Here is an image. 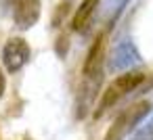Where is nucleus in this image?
<instances>
[{
	"label": "nucleus",
	"instance_id": "0eeeda50",
	"mask_svg": "<svg viewBox=\"0 0 153 140\" xmlns=\"http://www.w3.org/2000/svg\"><path fill=\"white\" fill-rule=\"evenodd\" d=\"M97 7H99V0H82L80 7L76 9L74 19H71V27H74L76 32H82V29L90 23V19H92Z\"/></svg>",
	"mask_w": 153,
	"mask_h": 140
},
{
	"label": "nucleus",
	"instance_id": "423d86ee",
	"mask_svg": "<svg viewBox=\"0 0 153 140\" xmlns=\"http://www.w3.org/2000/svg\"><path fill=\"white\" fill-rule=\"evenodd\" d=\"M138 59H140L138 50L132 46V42H122L113 48L109 67H111V71H122V69H128L134 63H138Z\"/></svg>",
	"mask_w": 153,
	"mask_h": 140
},
{
	"label": "nucleus",
	"instance_id": "f257e3e1",
	"mask_svg": "<svg viewBox=\"0 0 153 140\" xmlns=\"http://www.w3.org/2000/svg\"><path fill=\"white\" fill-rule=\"evenodd\" d=\"M143 80H145V73H140V71H128V73L115 77V80L107 86V90L103 92L94 117H101V113H105L109 107H113V105L120 102L126 94H130L134 88H138V86L143 84Z\"/></svg>",
	"mask_w": 153,
	"mask_h": 140
},
{
	"label": "nucleus",
	"instance_id": "f03ea898",
	"mask_svg": "<svg viewBox=\"0 0 153 140\" xmlns=\"http://www.w3.org/2000/svg\"><path fill=\"white\" fill-rule=\"evenodd\" d=\"M149 111H151V102H149V100H140V102H136V105L124 109V111L113 119V123L109 125V130H107V134H105L103 140H124L126 134L132 132L134 125L140 123L145 115H149Z\"/></svg>",
	"mask_w": 153,
	"mask_h": 140
},
{
	"label": "nucleus",
	"instance_id": "7ed1b4c3",
	"mask_svg": "<svg viewBox=\"0 0 153 140\" xmlns=\"http://www.w3.org/2000/svg\"><path fill=\"white\" fill-rule=\"evenodd\" d=\"M30 59V46L23 38H11L7 44H4V50H2V63L7 67L9 73H15L19 71Z\"/></svg>",
	"mask_w": 153,
	"mask_h": 140
},
{
	"label": "nucleus",
	"instance_id": "6e6552de",
	"mask_svg": "<svg viewBox=\"0 0 153 140\" xmlns=\"http://www.w3.org/2000/svg\"><path fill=\"white\" fill-rule=\"evenodd\" d=\"M132 140H153V119H149L147 123H143L136 134L132 136Z\"/></svg>",
	"mask_w": 153,
	"mask_h": 140
},
{
	"label": "nucleus",
	"instance_id": "20e7f679",
	"mask_svg": "<svg viewBox=\"0 0 153 140\" xmlns=\"http://www.w3.org/2000/svg\"><path fill=\"white\" fill-rule=\"evenodd\" d=\"M105 42H107L105 34H99L97 40L92 42V46L86 55V61H84V77L86 80H101L103 61H105Z\"/></svg>",
	"mask_w": 153,
	"mask_h": 140
},
{
	"label": "nucleus",
	"instance_id": "39448f33",
	"mask_svg": "<svg viewBox=\"0 0 153 140\" xmlns=\"http://www.w3.org/2000/svg\"><path fill=\"white\" fill-rule=\"evenodd\" d=\"M13 17L19 29H30L40 19V2L38 0H17Z\"/></svg>",
	"mask_w": 153,
	"mask_h": 140
},
{
	"label": "nucleus",
	"instance_id": "1a4fd4ad",
	"mask_svg": "<svg viewBox=\"0 0 153 140\" xmlns=\"http://www.w3.org/2000/svg\"><path fill=\"white\" fill-rule=\"evenodd\" d=\"M4 94V75H2V69H0V98Z\"/></svg>",
	"mask_w": 153,
	"mask_h": 140
}]
</instances>
